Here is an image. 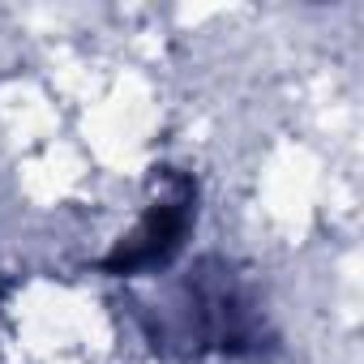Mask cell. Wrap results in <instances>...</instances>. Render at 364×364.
<instances>
[{"mask_svg":"<svg viewBox=\"0 0 364 364\" xmlns=\"http://www.w3.org/2000/svg\"><path fill=\"white\" fill-rule=\"evenodd\" d=\"M185 330L193 347H215L223 355H257L262 351V309H253L249 291L223 262H206L189 279L185 296Z\"/></svg>","mask_w":364,"mask_h":364,"instance_id":"cell-1","label":"cell"},{"mask_svg":"<svg viewBox=\"0 0 364 364\" xmlns=\"http://www.w3.org/2000/svg\"><path fill=\"white\" fill-rule=\"evenodd\" d=\"M193 215H198L193 185H189L185 176H171V193L150 206V215L137 223V232L103 262V270H112V274H150V270H163L180 253V245H185V236L193 228Z\"/></svg>","mask_w":364,"mask_h":364,"instance_id":"cell-2","label":"cell"}]
</instances>
